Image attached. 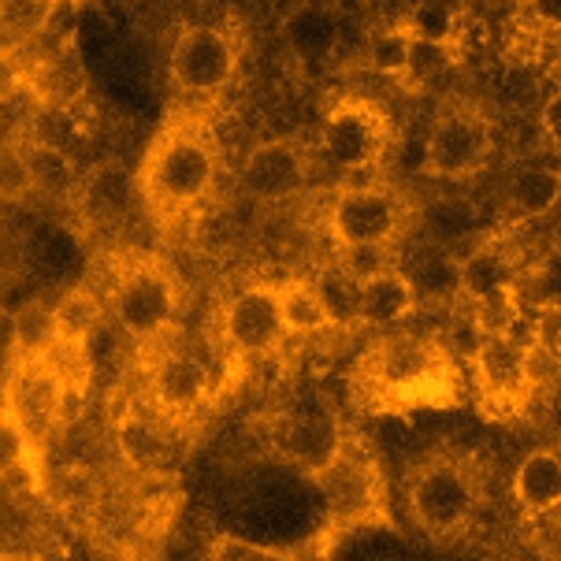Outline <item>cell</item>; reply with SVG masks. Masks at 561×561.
Returning <instances> with one entry per match:
<instances>
[{
    "instance_id": "25",
    "label": "cell",
    "mask_w": 561,
    "mask_h": 561,
    "mask_svg": "<svg viewBox=\"0 0 561 561\" xmlns=\"http://www.w3.org/2000/svg\"><path fill=\"white\" fill-rule=\"evenodd\" d=\"M520 317H525V306H520L517 283H506V287H499V290L483 294V298H477V301H469V320H472L477 339L513 335Z\"/></svg>"
},
{
    "instance_id": "1",
    "label": "cell",
    "mask_w": 561,
    "mask_h": 561,
    "mask_svg": "<svg viewBox=\"0 0 561 561\" xmlns=\"http://www.w3.org/2000/svg\"><path fill=\"white\" fill-rule=\"evenodd\" d=\"M469 379L443 339L421 331H383L350 368V402L365 416L405 421L421 409H458Z\"/></svg>"
},
{
    "instance_id": "26",
    "label": "cell",
    "mask_w": 561,
    "mask_h": 561,
    "mask_svg": "<svg viewBox=\"0 0 561 561\" xmlns=\"http://www.w3.org/2000/svg\"><path fill=\"white\" fill-rule=\"evenodd\" d=\"M34 450H37V435L31 432V424L19 416V409L12 402H4L0 405V480L31 469Z\"/></svg>"
},
{
    "instance_id": "20",
    "label": "cell",
    "mask_w": 561,
    "mask_h": 561,
    "mask_svg": "<svg viewBox=\"0 0 561 561\" xmlns=\"http://www.w3.org/2000/svg\"><path fill=\"white\" fill-rule=\"evenodd\" d=\"M275 287H279V309L290 339H312V335H328V331H342L335 317H331L328 301H323L317 279L290 275V279L275 283Z\"/></svg>"
},
{
    "instance_id": "15",
    "label": "cell",
    "mask_w": 561,
    "mask_h": 561,
    "mask_svg": "<svg viewBox=\"0 0 561 561\" xmlns=\"http://www.w3.org/2000/svg\"><path fill=\"white\" fill-rule=\"evenodd\" d=\"M416 309H421V294L398 261L357 279V328H402Z\"/></svg>"
},
{
    "instance_id": "29",
    "label": "cell",
    "mask_w": 561,
    "mask_h": 561,
    "mask_svg": "<svg viewBox=\"0 0 561 561\" xmlns=\"http://www.w3.org/2000/svg\"><path fill=\"white\" fill-rule=\"evenodd\" d=\"M34 194V171L26 149H4L0 153V202H23Z\"/></svg>"
},
{
    "instance_id": "11",
    "label": "cell",
    "mask_w": 561,
    "mask_h": 561,
    "mask_svg": "<svg viewBox=\"0 0 561 561\" xmlns=\"http://www.w3.org/2000/svg\"><path fill=\"white\" fill-rule=\"evenodd\" d=\"M220 339L227 357L239 360V365L279 354V346L290 339L279 309V287L275 283H250L234 298H227L220 312Z\"/></svg>"
},
{
    "instance_id": "5",
    "label": "cell",
    "mask_w": 561,
    "mask_h": 561,
    "mask_svg": "<svg viewBox=\"0 0 561 561\" xmlns=\"http://www.w3.org/2000/svg\"><path fill=\"white\" fill-rule=\"evenodd\" d=\"M472 376V405L488 424L525 421L531 398L539 391V365L536 350L517 342L513 335L477 339L469 354Z\"/></svg>"
},
{
    "instance_id": "30",
    "label": "cell",
    "mask_w": 561,
    "mask_h": 561,
    "mask_svg": "<svg viewBox=\"0 0 561 561\" xmlns=\"http://www.w3.org/2000/svg\"><path fill=\"white\" fill-rule=\"evenodd\" d=\"M213 561H261V558H290V550H272V547H253L245 539L224 536L205 550Z\"/></svg>"
},
{
    "instance_id": "35",
    "label": "cell",
    "mask_w": 561,
    "mask_h": 561,
    "mask_svg": "<svg viewBox=\"0 0 561 561\" xmlns=\"http://www.w3.org/2000/svg\"><path fill=\"white\" fill-rule=\"evenodd\" d=\"M558 357H561V342H558Z\"/></svg>"
},
{
    "instance_id": "27",
    "label": "cell",
    "mask_w": 561,
    "mask_h": 561,
    "mask_svg": "<svg viewBox=\"0 0 561 561\" xmlns=\"http://www.w3.org/2000/svg\"><path fill=\"white\" fill-rule=\"evenodd\" d=\"M461 60H465V49H450V45H432V42H416V37H413V49H409V71H405L402 90L405 93L432 90V85L439 82L450 68H458Z\"/></svg>"
},
{
    "instance_id": "21",
    "label": "cell",
    "mask_w": 561,
    "mask_h": 561,
    "mask_svg": "<svg viewBox=\"0 0 561 561\" xmlns=\"http://www.w3.org/2000/svg\"><path fill=\"white\" fill-rule=\"evenodd\" d=\"M561 205V171L550 164H528L510 179L506 190V208L510 220L525 224L539 220V216L554 213Z\"/></svg>"
},
{
    "instance_id": "12",
    "label": "cell",
    "mask_w": 561,
    "mask_h": 561,
    "mask_svg": "<svg viewBox=\"0 0 561 561\" xmlns=\"http://www.w3.org/2000/svg\"><path fill=\"white\" fill-rule=\"evenodd\" d=\"M312 175V153L306 141L298 138H268L253 146L242 160L239 186L253 202H287L309 183Z\"/></svg>"
},
{
    "instance_id": "31",
    "label": "cell",
    "mask_w": 561,
    "mask_h": 561,
    "mask_svg": "<svg viewBox=\"0 0 561 561\" xmlns=\"http://www.w3.org/2000/svg\"><path fill=\"white\" fill-rule=\"evenodd\" d=\"M520 23L531 34H561V0H520Z\"/></svg>"
},
{
    "instance_id": "13",
    "label": "cell",
    "mask_w": 561,
    "mask_h": 561,
    "mask_svg": "<svg viewBox=\"0 0 561 561\" xmlns=\"http://www.w3.org/2000/svg\"><path fill=\"white\" fill-rule=\"evenodd\" d=\"M149 402L168 424L194 421L213 402V373L194 354L168 350L149 365Z\"/></svg>"
},
{
    "instance_id": "2",
    "label": "cell",
    "mask_w": 561,
    "mask_h": 561,
    "mask_svg": "<svg viewBox=\"0 0 561 561\" xmlns=\"http://www.w3.org/2000/svg\"><path fill=\"white\" fill-rule=\"evenodd\" d=\"M224 149L205 112H179L149 141L138 168V194L160 224L197 213L220 183Z\"/></svg>"
},
{
    "instance_id": "17",
    "label": "cell",
    "mask_w": 561,
    "mask_h": 561,
    "mask_svg": "<svg viewBox=\"0 0 561 561\" xmlns=\"http://www.w3.org/2000/svg\"><path fill=\"white\" fill-rule=\"evenodd\" d=\"M283 34H287V49L294 60L317 68V64L335 60L342 45V15L331 4L312 0V4L294 8L287 23H283Z\"/></svg>"
},
{
    "instance_id": "7",
    "label": "cell",
    "mask_w": 561,
    "mask_h": 561,
    "mask_svg": "<svg viewBox=\"0 0 561 561\" xmlns=\"http://www.w3.org/2000/svg\"><path fill=\"white\" fill-rule=\"evenodd\" d=\"M394 149V119L373 98L342 93L328 104L320 127V157L335 171H368Z\"/></svg>"
},
{
    "instance_id": "24",
    "label": "cell",
    "mask_w": 561,
    "mask_h": 561,
    "mask_svg": "<svg viewBox=\"0 0 561 561\" xmlns=\"http://www.w3.org/2000/svg\"><path fill=\"white\" fill-rule=\"evenodd\" d=\"M409 49H413V37L402 31V23H387L379 31L368 34L365 49H360V68L379 75V79H391L394 85L405 82L409 71Z\"/></svg>"
},
{
    "instance_id": "28",
    "label": "cell",
    "mask_w": 561,
    "mask_h": 561,
    "mask_svg": "<svg viewBox=\"0 0 561 561\" xmlns=\"http://www.w3.org/2000/svg\"><path fill=\"white\" fill-rule=\"evenodd\" d=\"M31 153V171H34V190L49 197H68L75 186V168L71 160L53 146H26Z\"/></svg>"
},
{
    "instance_id": "9",
    "label": "cell",
    "mask_w": 561,
    "mask_h": 561,
    "mask_svg": "<svg viewBox=\"0 0 561 561\" xmlns=\"http://www.w3.org/2000/svg\"><path fill=\"white\" fill-rule=\"evenodd\" d=\"M491 119L477 104H446L427 127L421 168L427 179H439V183H465V179L480 175V168L491 157Z\"/></svg>"
},
{
    "instance_id": "8",
    "label": "cell",
    "mask_w": 561,
    "mask_h": 561,
    "mask_svg": "<svg viewBox=\"0 0 561 561\" xmlns=\"http://www.w3.org/2000/svg\"><path fill=\"white\" fill-rule=\"evenodd\" d=\"M183 294L179 279L160 261H138L119 272L108 298L112 323L135 342H153L175 323Z\"/></svg>"
},
{
    "instance_id": "10",
    "label": "cell",
    "mask_w": 561,
    "mask_h": 561,
    "mask_svg": "<svg viewBox=\"0 0 561 561\" xmlns=\"http://www.w3.org/2000/svg\"><path fill=\"white\" fill-rule=\"evenodd\" d=\"M239 64H242V49L239 37L224 26H186L183 34L175 37L168 53V71L171 82L186 93V98H220V93L239 79Z\"/></svg>"
},
{
    "instance_id": "34",
    "label": "cell",
    "mask_w": 561,
    "mask_h": 561,
    "mask_svg": "<svg viewBox=\"0 0 561 561\" xmlns=\"http://www.w3.org/2000/svg\"><path fill=\"white\" fill-rule=\"evenodd\" d=\"M19 4H34V8H49L56 0H19Z\"/></svg>"
},
{
    "instance_id": "16",
    "label": "cell",
    "mask_w": 561,
    "mask_h": 561,
    "mask_svg": "<svg viewBox=\"0 0 561 561\" xmlns=\"http://www.w3.org/2000/svg\"><path fill=\"white\" fill-rule=\"evenodd\" d=\"M510 494L528 520H543L561 510V450L539 446L517 461L510 477Z\"/></svg>"
},
{
    "instance_id": "6",
    "label": "cell",
    "mask_w": 561,
    "mask_h": 561,
    "mask_svg": "<svg viewBox=\"0 0 561 561\" xmlns=\"http://www.w3.org/2000/svg\"><path fill=\"white\" fill-rule=\"evenodd\" d=\"M413 224V208L394 186H342L328 205V239L335 253L398 250Z\"/></svg>"
},
{
    "instance_id": "33",
    "label": "cell",
    "mask_w": 561,
    "mask_h": 561,
    "mask_svg": "<svg viewBox=\"0 0 561 561\" xmlns=\"http://www.w3.org/2000/svg\"><path fill=\"white\" fill-rule=\"evenodd\" d=\"M23 82H26L23 68H19V64L8 53H0V104L12 101L15 93L23 90Z\"/></svg>"
},
{
    "instance_id": "19",
    "label": "cell",
    "mask_w": 561,
    "mask_h": 561,
    "mask_svg": "<svg viewBox=\"0 0 561 561\" xmlns=\"http://www.w3.org/2000/svg\"><path fill=\"white\" fill-rule=\"evenodd\" d=\"M458 275H461V301L483 298V294L506 287V283L520 279V256L510 242L502 239H488L480 245H472L469 253L458 261Z\"/></svg>"
},
{
    "instance_id": "14",
    "label": "cell",
    "mask_w": 561,
    "mask_h": 561,
    "mask_svg": "<svg viewBox=\"0 0 561 561\" xmlns=\"http://www.w3.org/2000/svg\"><path fill=\"white\" fill-rule=\"evenodd\" d=\"M346 435H350V424H342L339 416H331V413H294L275 424L272 443L283 461L298 465L301 472L317 477L323 465L339 454Z\"/></svg>"
},
{
    "instance_id": "18",
    "label": "cell",
    "mask_w": 561,
    "mask_h": 561,
    "mask_svg": "<svg viewBox=\"0 0 561 561\" xmlns=\"http://www.w3.org/2000/svg\"><path fill=\"white\" fill-rule=\"evenodd\" d=\"M164 421V416H160ZM153 416L141 413H127L119 416L116 424V446L123 454V461L138 472V477H164L171 469V458H175V443H171V432Z\"/></svg>"
},
{
    "instance_id": "32",
    "label": "cell",
    "mask_w": 561,
    "mask_h": 561,
    "mask_svg": "<svg viewBox=\"0 0 561 561\" xmlns=\"http://www.w3.org/2000/svg\"><path fill=\"white\" fill-rule=\"evenodd\" d=\"M539 127H543V138L561 153V85L550 93L543 112H539Z\"/></svg>"
},
{
    "instance_id": "3",
    "label": "cell",
    "mask_w": 561,
    "mask_h": 561,
    "mask_svg": "<svg viewBox=\"0 0 561 561\" xmlns=\"http://www.w3.org/2000/svg\"><path fill=\"white\" fill-rule=\"evenodd\" d=\"M488 502V469L477 454L439 446L405 472V510L435 543H450L477 525Z\"/></svg>"
},
{
    "instance_id": "22",
    "label": "cell",
    "mask_w": 561,
    "mask_h": 561,
    "mask_svg": "<svg viewBox=\"0 0 561 561\" xmlns=\"http://www.w3.org/2000/svg\"><path fill=\"white\" fill-rule=\"evenodd\" d=\"M405 275L413 279L416 294H421V306H446V301H461V275L458 261L439 245H421L413 250V261L402 264Z\"/></svg>"
},
{
    "instance_id": "4",
    "label": "cell",
    "mask_w": 561,
    "mask_h": 561,
    "mask_svg": "<svg viewBox=\"0 0 561 561\" xmlns=\"http://www.w3.org/2000/svg\"><path fill=\"white\" fill-rule=\"evenodd\" d=\"M320 494L328 499V528L320 531V550L328 554L342 536L360 528H391L387 513V480L376 454L360 443V435L350 427L339 454L312 477Z\"/></svg>"
},
{
    "instance_id": "23",
    "label": "cell",
    "mask_w": 561,
    "mask_h": 561,
    "mask_svg": "<svg viewBox=\"0 0 561 561\" xmlns=\"http://www.w3.org/2000/svg\"><path fill=\"white\" fill-rule=\"evenodd\" d=\"M398 23L416 42L465 49V12L458 4H450V0H416L409 12L398 15Z\"/></svg>"
}]
</instances>
